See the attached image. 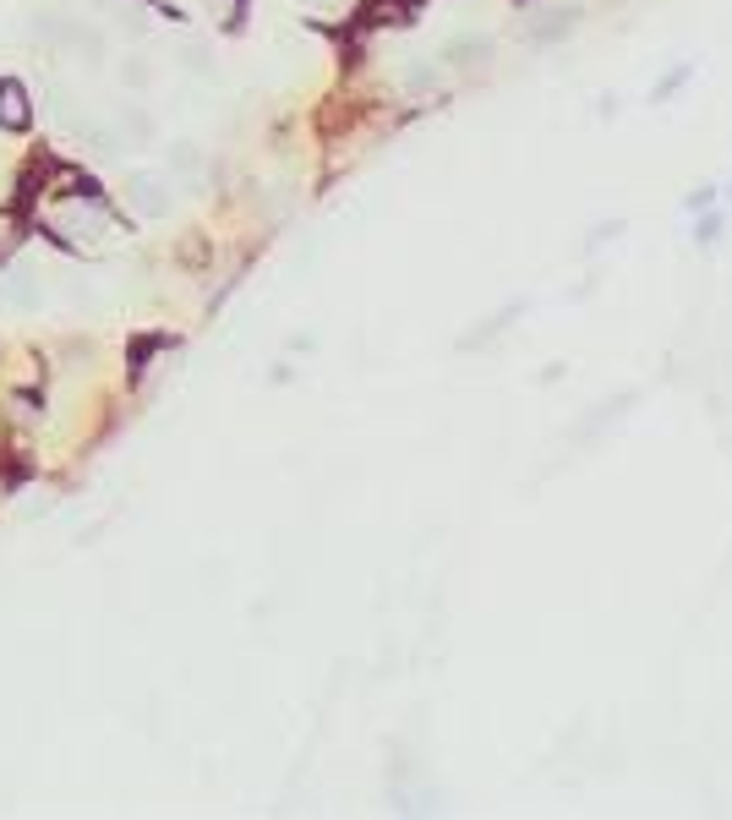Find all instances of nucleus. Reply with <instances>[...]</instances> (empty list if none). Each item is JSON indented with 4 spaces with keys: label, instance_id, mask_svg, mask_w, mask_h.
Masks as SVG:
<instances>
[{
    "label": "nucleus",
    "instance_id": "1",
    "mask_svg": "<svg viewBox=\"0 0 732 820\" xmlns=\"http://www.w3.org/2000/svg\"><path fill=\"white\" fill-rule=\"evenodd\" d=\"M50 225H55V236H61L66 247H99V241L110 236V219H105V208H99L94 192L61 197V203L50 208Z\"/></svg>",
    "mask_w": 732,
    "mask_h": 820
},
{
    "label": "nucleus",
    "instance_id": "2",
    "mask_svg": "<svg viewBox=\"0 0 732 820\" xmlns=\"http://www.w3.org/2000/svg\"><path fill=\"white\" fill-rule=\"evenodd\" d=\"M127 208H132V214H143V219H164V214H170V192H164V181H159V175H132V181H127Z\"/></svg>",
    "mask_w": 732,
    "mask_h": 820
},
{
    "label": "nucleus",
    "instance_id": "3",
    "mask_svg": "<svg viewBox=\"0 0 732 820\" xmlns=\"http://www.w3.org/2000/svg\"><path fill=\"white\" fill-rule=\"evenodd\" d=\"M6 296H11L17 313H39L44 307V291H39V274L33 269H11L6 274Z\"/></svg>",
    "mask_w": 732,
    "mask_h": 820
},
{
    "label": "nucleus",
    "instance_id": "4",
    "mask_svg": "<svg viewBox=\"0 0 732 820\" xmlns=\"http://www.w3.org/2000/svg\"><path fill=\"white\" fill-rule=\"evenodd\" d=\"M77 138H83V149H88L94 160H116V154H121V132H116V127H105V121L77 127Z\"/></svg>",
    "mask_w": 732,
    "mask_h": 820
},
{
    "label": "nucleus",
    "instance_id": "5",
    "mask_svg": "<svg viewBox=\"0 0 732 820\" xmlns=\"http://www.w3.org/2000/svg\"><path fill=\"white\" fill-rule=\"evenodd\" d=\"M28 121H33V110H28V94H22L17 83H0V127L22 132Z\"/></svg>",
    "mask_w": 732,
    "mask_h": 820
},
{
    "label": "nucleus",
    "instance_id": "6",
    "mask_svg": "<svg viewBox=\"0 0 732 820\" xmlns=\"http://www.w3.org/2000/svg\"><path fill=\"white\" fill-rule=\"evenodd\" d=\"M170 164H175L181 175H197V170H203V154H197L192 143H175V149H170Z\"/></svg>",
    "mask_w": 732,
    "mask_h": 820
},
{
    "label": "nucleus",
    "instance_id": "7",
    "mask_svg": "<svg viewBox=\"0 0 732 820\" xmlns=\"http://www.w3.org/2000/svg\"><path fill=\"white\" fill-rule=\"evenodd\" d=\"M148 77H153V72H148L143 61H127V66H121V83H127V88H143Z\"/></svg>",
    "mask_w": 732,
    "mask_h": 820
},
{
    "label": "nucleus",
    "instance_id": "8",
    "mask_svg": "<svg viewBox=\"0 0 732 820\" xmlns=\"http://www.w3.org/2000/svg\"><path fill=\"white\" fill-rule=\"evenodd\" d=\"M11 247H17V219L0 214V252H11Z\"/></svg>",
    "mask_w": 732,
    "mask_h": 820
},
{
    "label": "nucleus",
    "instance_id": "9",
    "mask_svg": "<svg viewBox=\"0 0 732 820\" xmlns=\"http://www.w3.org/2000/svg\"><path fill=\"white\" fill-rule=\"evenodd\" d=\"M127 127H132V138H153V121H148L143 110H132V121H127Z\"/></svg>",
    "mask_w": 732,
    "mask_h": 820
},
{
    "label": "nucleus",
    "instance_id": "10",
    "mask_svg": "<svg viewBox=\"0 0 732 820\" xmlns=\"http://www.w3.org/2000/svg\"><path fill=\"white\" fill-rule=\"evenodd\" d=\"M0 296H6V291H0Z\"/></svg>",
    "mask_w": 732,
    "mask_h": 820
}]
</instances>
